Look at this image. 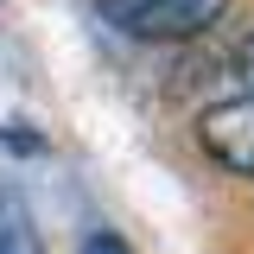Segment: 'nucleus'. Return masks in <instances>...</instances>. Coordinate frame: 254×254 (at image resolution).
Here are the masks:
<instances>
[{
	"label": "nucleus",
	"instance_id": "nucleus-3",
	"mask_svg": "<svg viewBox=\"0 0 254 254\" xmlns=\"http://www.w3.org/2000/svg\"><path fill=\"white\" fill-rule=\"evenodd\" d=\"M0 254H45L38 216H32L26 190L13 185V178H0Z\"/></svg>",
	"mask_w": 254,
	"mask_h": 254
},
{
	"label": "nucleus",
	"instance_id": "nucleus-6",
	"mask_svg": "<svg viewBox=\"0 0 254 254\" xmlns=\"http://www.w3.org/2000/svg\"><path fill=\"white\" fill-rule=\"evenodd\" d=\"M242 70H248V83H254V38L242 45Z\"/></svg>",
	"mask_w": 254,
	"mask_h": 254
},
{
	"label": "nucleus",
	"instance_id": "nucleus-4",
	"mask_svg": "<svg viewBox=\"0 0 254 254\" xmlns=\"http://www.w3.org/2000/svg\"><path fill=\"white\" fill-rule=\"evenodd\" d=\"M0 146H6V153H45V140L26 133V121H6V127H0Z\"/></svg>",
	"mask_w": 254,
	"mask_h": 254
},
{
	"label": "nucleus",
	"instance_id": "nucleus-5",
	"mask_svg": "<svg viewBox=\"0 0 254 254\" xmlns=\"http://www.w3.org/2000/svg\"><path fill=\"white\" fill-rule=\"evenodd\" d=\"M83 254H127V242H121V235H108V229H95L89 242H83Z\"/></svg>",
	"mask_w": 254,
	"mask_h": 254
},
{
	"label": "nucleus",
	"instance_id": "nucleus-2",
	"mask_svg": "<svg viewBox=\"0 0 254 254\" xmlns=\"http://www.w3.org/2000/svg\"><path fill=\"white\" fill-rule=\"evenodd\" d=\"M197 146L216 159L222 172L254 178V89L229 95V102H216V108H203V115H197Z\"/></svg>",
	"mask_w": 254,
	"mask_h": 254
},
{
	"label": "nucleus",
	"instance_id": "nucleus-1",
	"mask_svg": "<svg viewBox=\"0 0 254 254\" xmlns=\"http://www.w3.org/2000/svg\"><path fill=\"white\" fill-rule=\"evenodd\" d=\"M95 13L127 38H153V45H178L197 38L222 19V0H95Z\"/></svg>",
	"mask_w": 254,
	"mask_h": 254
}]
</instances>
